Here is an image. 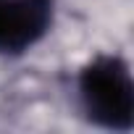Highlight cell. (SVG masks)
Returning <instances> with one entry per match:
<instances>
[{"mask_svg":"<svg viewBox=\"0 0 134 134\" xmlns=\"http://www.w3.org/2000/svg\"><path fill=\"white\" fill-rule=\"evenodd\" d=\"M53 21V0H0V55L29 50Z\"/></svg>","mask_w":134,"mask_h":134,"instance_id":"cell-2","label":"cell"},{"mask_svg":"<svg viewBox=\"0 0 134 134\" xmlns=\"http://www.w3.org/2000/svg\"><path fill=\"white\" fill-rule=\"evenodd\" d=\"M79 97L84 113L105 129H131L134 124V82L129 66L116 55L95 58L79 76Z\"/></svg>","mask_w":134,"mask_h":134,"instance_id":"cell-1","label":"cell"}]
</instances>
